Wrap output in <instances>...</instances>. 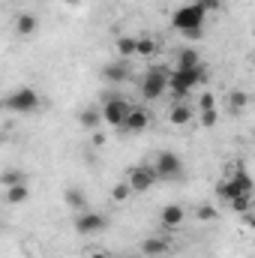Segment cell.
<instances>
[{"label":"cell","mask_w":255,"mask_h":258,"mask_svg":"<svg viewBox=\"0 0 255 258\" xmlns=\"http://www.w3.org/2000/svg\"><path fill=\"white\" fill-rule=\"evenodd\" d=\"M204 18H207V9H204L198 0H195V3H183V6L174 9V15H171V27L180 30V33L189 36V39H201Z\"/></svg>","instance_id":"6da1fadb"},{"label":"cell","mask_w":255,"mask_h":258,"mask_svg":"<svg viewBox=\"0 0 255 258\" xmlns=\"http://www.w3.org/2000/svg\"><path fill=\"white\" fill-rule=\"evenodd\" d=\"M255 183L252 177H249V171H243V168H237L228 180H222L219 186H216V195L222 198V201H231V198H237V195H252Z\"/></svg>","instance_id":"7a4b0ae2"},{"label":"cell","mask_w":255,"mask_h":258,"mask_svg":"<svg viewBox=\"0 0 255 258\" xmlns=\"http://www.w3.org/2000/svg\"><path fill=\"white\" fill-rule=\"evenodd\" d=\"M168 69H162V66H153V69H147L144 72V78H141V96L147 99V102H153V99H159L165 90H168Z\"/></svg>","instance_id":"3957f363"},{"label":"cell","mask_w":255,"mask_h":258,"mask_svg":"<svg viewBox=\"0 0 255 258\" xmlns=\"http://www.w3.org/2000/svg\"><path fill=\"white\" fill-rule=\"evenodd\" d=\"M204 81V69L195 66V69H171L168 75V90H174L177 96H186L192 93V87H198Z\"/></svg>","instance_id":"277c9868"},{"label":"cell","mask_w":255,"mask_h":258,"mask_svg":"<svg viewBox=\"0 0 255 258\" xmlns=\"http://www.w3.org/2000/svg\"><path fill=\"white\" fill-rule=\"evenodd\" d=\"M3 105H6L9 111H15V114H30V111L39 108V93H36L33 87H18V90H12V93L6 96Z\"/></svg>","instance_id":"5b68a950"},{"label":"cell","mask_w":255,"mask_h":258,"mask_svg":"<svg viewBox=\"0 0 255 258\" xmlns=\"http://www.w3.org/2000/svg\"><path fill=\"white\" fill-rule=\"evenodd\" d=\"M153 168H156V177H159V180H177V177L183 174V162H180V156H177L174 150H162V153L156 156Z\"/></svg>","instance_id":"8992f818"},{"label":"cell","mask_w":255,"mask_h":258,"mask_svg":"<svg viewBox=\"0 0 255 258\" xmlns=\"http://www.w3.org/2000/svg\"><path fill=\"white\" fill-rule=\"evenodd\" d=\"M132 108H135V105H129L126 99H120V96H108L105 105H102V117H105V123L123 129V123H126V117H129Z\"/></svg>","instance_id":"52a82bcc"},{"label":"cell","mask_w":255,"mask_h":258,"mask_svg":"<svg viewBox=\"0 0 255 258\" xmlns=\"http://www.w3.org/2000/svg\"><path fill=\"white\" fill-rule=\"evenodd\" d=\"M129 186H132V192H147L159 177H156V168L153 165H138V168H132L129 171Z\"/></svg>","instance_id":"ba28073f"},{"label":"cell","mask_w":255,"mask_h":258,"mask_svg":"<svg viewBox=\"0 0 255 258\" xmlns=\"http://www.w3.org/2000/svg\"><path fill=\"white\" fill-rule=\"evenodd\" d=\"M105 222H108V219H105L102 213H96V210H87V213H81V216L75 219V231L87 237V234H96V231H102V228H105Z\"/></svg>","instance_id":"9c48e42d"},{"label":"cell","mask_w":255,"mask_h":258,"mask_svg":"<svg viewBox=\"0 0 255 258\" xmlns=\"http://www.w3.org/2000/svg\"><path fill=\"white\" fill-rule=\"evenodd\" d=\"M192 117H195V108L189 102H174L168 108V123L171 126H186V123H192Z\"/></svg>","instance_id":"30bf717a"},{"label":"cell","mask_w":255,"mask_h":258,"mask_svg":"<svg viewBox=\"0 0 255 258\" xmlns=\"http://www.w3.org/2000/svg\"><path fill=\"white\" fill-rule=\"evenodd\" d=\"M102 75H105L108 81H114V84H120V81H126V78H129V66L123 63V57H117V60H111V63H105V69H102Z\"/></svg>","instance_id":"8fae6325"},{"label":"cell","mask_w":255,"mask_h":258,"mask_svg":"<svg viewBox=\"0 0 255 258\" xmlns=\"http://www.w3.org/2000/svg\"><path fill=\"white\" fill-rule=\"evenodd\" d=\"M147 123H150L147 111L135 105V108L129 111V117H126V123H123V129H126V132H141V129H147Z\"/></svg>","instance_id":"7c38bea8"},{"label":"cell","mask_w":255,"mask_h":258,"mask_svg":"<svg viewBox=\"0 0 255 258\" xmlns=\"http://www.w3.org/2000/svg\"><path fill=\"white\" fill-rule=\"evenodd\" d=\"M183 216H186V213H183V207L168 204V207H162V216H159V219H162V225H165V228H177V225H183Z\"/></svg>","instance_id":"4fadbf2b"},{"label":"cell","mask_w":255,"mask_h":258,"mask_svg":"<svg viewBox=\"0 0 255 258\" xmlns=\"http://www.w3.org/2000/svg\"><path fill=\"white\" fill-rule=\"evenodd\" d=\"M141 249H144V255L159 258V255H165L171 246H168V240H165V237H147V240L141 243Z\"/></svg>","instance_id":"5bb4252c"},{"label":"cell","mask_w":255,"mask_h":258,"mask_svg":"<svg viewBox=\"0 0 255 258\" xmlns=\"http://www.w3.org/2000/svg\"><path fill=\"white\" fill-rule=\"evenodd\" d=\"M78 120H81V126H84V129H96L102 120H105V117H102V108H96V105H87V108H81Z\"/></svg>","instance_id":"9a60e30c"},{"label":"cell","mask_w":255,"mask_h":258,"mask_svg":"<svg viewBox=\"0 0 255 258\" xmlns=\"http://www.w3.org/2000/svg\"><path fill=\"white\" fill-rule=\"evenodd\" d=\"M30 198V189H27V183H15V186H6V201L9 204H24Z\"/></svg>","instance_id":"2e32d148"},{"label":"cell","mask_w":255,"mask_h":258,"mask_svg":"<svg viewBox=\"0 0 255 258\" xmlns=\"http://www.w3.org/2000/svg\"><path fill=\"white\" fill-rule=\"evenodd\" d=\"M117 54L126 60V57H135L138 54V39L135 36H120L117 39Z\"/></svg>","instance_id":"e0dca14e"},{"label":"cell","mask_w":255,"mask_h":258,"mask_svg":"<svg viewBox=\"0 0 255 258\" xmlns=\"http://www.w3.org/2000/svg\"><path fill=\"white\" fill-rule=\"evenodd\" d=\"M198 63V51L195 48H180L177 51V69H195Z\"/></svg>","instance_id":"ac0fdd59"},{"label":"cell","mask_w":255,"mask_h":258,"mask_svg":"<svg viewBox=\"0 0 255 258\" xmlns=\"http://www.w3.org/2000/svg\"><path fill=\"white\" fill-rule=\"evenodd\" d=\"M15 30H18L21 36H33V33H36V18H33L30 12L18 15V21H15Z\"/></svg>","instance_id":"d6986e66"},{"label":"cell","mask_w":255,"mask_h":258,"mask_svg":"<svg viewBox=\"0 0 255 258\" xmlns=\"http://www.w3.org/2000/svg\"><path fill=\"white\" fill-rule=\"evenodd\" d=\"M66 204H69L72 210H81V207L87 204V198H84L81 189H66Z\"/></svg>","instance_id":"ffe728a7"},{"label":"cell","mask_w":255,"mask_h":258,"mask_svg":"<svg viewBox=\"0 0 255 258\" xmlns=\"http://www.w3.org/2000/svg\"><path fill=\"white\" fill-rule=\"evenodd\" d=\"M156 51V42L150 36H138V57H153Z\"/></svg>","instance_id":"44dd1931"},{"label":"cell","mask_w":255,"mask_h":258,"mask_svg":"<svg viewBox=\"0 0 255 258\" xmlns=\"http://www.w3.org/2000/svg\"><path fill=\"white\" fill-rule=\"evenodd\" d=\"M246 102H249V96H246L243 90H234V93L228 96V105H231V111H243V108H246Z\"/></svg>","instance_id":"7402d4cb"},{"label":"cell","mask_w":255,"mask_h":258,"mask_svg":"<svg viewBox=\"0 0 255 258\" xmlns=\"http://www.w3.org/2000/svg\"><path fill=\"white\" fill-rule=\"evenodd\" d=\"M228 204H231V210L246 213V210H249V204H252V195H237V198H231Z\"/></svg>","instance_id":"603a6c76"},{"label":"cell","mask_w":255,"mask_h":258,"mask_svg":"<svg viewBox=\"0 0 255 258\" xmlns=\"http://www.w3.org/2000/svg\"><path fill=\"white\" fill-rule=\"evenodd\" d=\"M129 192H132V186H129V180H126V183H117V186L111 189V198H114V201H123Z\"/></svg>","instance_id":"cb8c5ba5"},{"label":"cell","mask_w":255,"mask_h":258,"mask_svg":"<svg viewBox=\"0 0 255 258\" xmlns=\"http://www.w3.org/2000/svg\"><path fill=\"white\" fill-rule=\"evenodd\" d=\"M15 183H24V174L21 171H6L3 174V186H15Z\"/></svg>","instance_id":"d4e9b609"},{"label":"cell","mask_w":255,"mask_h":258,"mask_svg":"<svg viewBox=\"0 0 255 258\" xmlns=\"http://www.w3.org/2000/svg\"><path fill=\"white\" fill-rule=\"evenodd\" d=\"M198 108H201V111H210V108H216V99H213L210 93H204V96L198 99Z\"/></svg>","instance_id":"484cf974"},{"label":"cell","mask_w":255,"mask_h":258,"mask_svg":"<svg viewBox=\"0 0 255 258\" xmlns=\"http://www.w3.org/2000/svg\"><path fill=\"white\" fill-rule=\"evenodd\" d=\"M201 123H204L207 129L213 126V123H216V108H210V111H201Z\"/></svg>","instance_id":"4316f807"},{"label":"cell","mask_w":255,"mask_h":258,"mask_svg":"<svg viewBox=\"0 0 255 258\" xmlns=\"http://www.w3.org/2000/svg\"><path fill=\"white\" fill-rule=\"evenodd\" d=\"M198 3H201V6H204L207 12H210V9H219V6H222V0H198Z\"/></svg>","instance_id":"83f0119b"},{"label":"cell","mask_w":255,"mask_h":258,"mask_svg":"<svg viewBox=\"0 0 255 258\" xmlns=\"http://www.w3.org/2000/svg\"><path fill=\"white\" fill-rule=\"evenodd\" d=\"M210 216H216V210L213 207H201V219H210Z\"/></svg>","instance_id":"f1b7e54d"},{"label":"cell","mask_w":255,"mask_h":258,"mask_svg":"<svg viewBox=\"0 0 255 258\" xmlns=\"http://www.w3.org/2000/svg\"><path fill=\"white\" fill-rule=\"evenodd\" d=\"M90 258H108V255H102V252H93V255H90Z\"/></svg>","instance_id":"f546056e"},{"label":"cell","mask_w":255,"mask_h":258,"mask_svg":"<svg viewBox=\"0 0 255 258\" xmlns=\"http://www.w3.org/2000/svg\"><path fill=\"white\" fill-rule=\"evenodd\" d=\"M63 3H69V6H75V3H81V0H63Z\"/></svg>","instance_id":"4dcf8cb0"},{"label":"cell","mask_w":255,"mask_h":258,"mask_svg":"<svg viewBox=\"0 0 255 258\" xmlns=\"http://www.w3.org/2000/svg\"><path fill=\"white\" fill-rule=\"evenodd\" d=\"M249 228H252V231H255V216H252V219H249Z\"/></svg>","instance_id":"1f68e13d"},{"label":"cell","mask_w":255,"mask_h":258,"mask_svg":"<svg viewBox=\"0 0 255 258\" xmlns=\"http://www.w3.org/2000/svg\"><path fill=\"white\" fill-rule=\"evenodd\" d=\"M120 258H141V255H120Z\"/></svg>","instance_id":"d6a6232c"}]
</instances>
